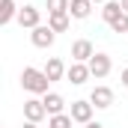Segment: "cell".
Segmentation results:
<instances>
[{"instance_id": "obj_20", "label": "cell", "mask_w": 128, "mask_h": 128, "mask_svg": "<svg viewBox=\"0 0 128 128\" xmlns=\"http://www.w3.org/2000/svg\"><path fill=\"white\" fill-rule=\"evenodd\" d=\"M84 128H104V125H101V122H86Z\"/></svg>"}, {"instance_id": "obj_7", "label": "cell", "mask_w": 128, "mask_h": 128, "mask_svg": "<svg viewBox=\"0 0 128 128\" xmlns=\"http://www.w3.org/2000/svg\"><path fill=\"white\" fill-rule=\"evenodd\" d=\"M18 24L21 27H27V30H36L39 24H42V12L36 9V6H21V12H18Z\"/></svg>"}, {"instance_id": "obj_18", "label": "cell", "mask_w": 128, "mask_h": 128, "mask_svg": "<svg viewBox=\"0 0 128 128\" xmlns=\"http://www.w3.org/2000/svg\"><path fill=\"white\" fill-rule=\"evenodd\" d=\"M110 30H113V33H128V12H122V15L110 24Z\"/></svg>"}, {"instance_id": "obj_15", "label": "cell", "mask_w": 128, "mask_h": 128, "mask_svg": "<svg viewBox=\"0 0 128 128\" xmlns=\"http://www.w3.org/2000/svg\"><path fill=\"white\" fill-rule=\"evenodd\" d=\"M119 15H122V3H119V0H107V3H104V9H101V18H104L107 24H113Z\"/></svg>"}, {"instance_id": "obj_5", "label": "cell", "mask_w": 128, "mask_h": 128, "mask_svg": "<svg viewBox=\"0 0 128 128\" xmlns=\"http://www.w3.org/2000/svg\"><path fill=\"white\" fill-rule=\"evenodd\" d=\"M54 39H57V33L51 30L48 24H39L36 30H30V42L36 45V48H51V45H54Z\"/></svg>"}, {"instance_id": "obj_9", "label": "cell", "mask_w": 128, "mask_h": 128, "mask_svg": "<svg viewBox=\"0 0 128 128\" xmlns=\"http://www.w3.org/2000/svg\"><path fill=\"white\" fill-rule=\"evenodd\" d=\"M90 101H92L96 110H107V107L113 104V90H110V86H96V90L90 92Z\"/></svg>"}, {"instance_id": "obj_17", "label": "cell", "mask_w": 128, "mask_h": 128, "mask_svg": "<svg viewBox=\"0 0 128 128\" xmlns=\"http://www.w3.org/2000/svg\"><path fill=\"white\" fill-rule=\"evenodd\" d=\"M45 6H48V15H57V12H68L72 0H45Z\"/></svg>"}, {"instance_id": "obj_13", "label": "cell", "mask_w": 128, "mask_h": 128, "mask_svg": "<svg viewBox=\"0 0 128 128\" xmlns=\"http://www.w3.org/2000/svg\"><path fill=\"white\" fill-rule=\"evenodd\" d=\"M92 0H72V6H68V15L72 18H78V21H84V18H90V12H92Z\"/></svg>"}, {"instance_id": "obj_16", "label": "cell", "mask_w": 128, "mask_h": 128, "mask_svg": "<svg viewBox=\"0 0 128 128\" xmlns=\"http://www.w3.org/2000/svg\"><path fill=\"white\" fill-rule=\"evenodd\" d=\"M74 119L72 113H57V116H48V128H72Z\"/></svg>"}, {"instance_id": "obj_6", "label": "cell", "mask_w": 128, "mask_h": 128, "mask_svg": "<svg viewBox=\"0 0 128 128\" xmlns=\"http://www.w3.org/2000/svg\"><path fill=\"white\" fill-rule=\"evenodd\" d=\"M90 78H92V72H90V66H86V63H72V66H68V72H66V80L74 84V86L86 84Z\"/></svg>"}, {"instance_id": "obj_19", "label": "cell", "mask_w": 128, "mask_h": 128, "mask_svg": "<svg viewBox=\"0 0 128 128\" xmlns=\"http://www.w3.org/2000/svg\"><path fill=\"white\" fill-rule=\"evenodd\" d=\"M119 78H122V86H128V66L122 68V74H119Z\"/></svg>"}, {"instance_id": "obj_2", "label": "cell", "mask_w": 128, "mask_h": 128, "mask_svg": "<svg viewBox=\"0 0 128 128\" xmlns=\"http://www.w3.org/2000/svg\"><path fill=\"white\" fill-rule=\"evenodd\" d=\"M86 66H90L92 78H98V80H101V78H107V74H110V68H113V60H110V54H101V51H96V57H92Z\"/></svg>"}, {"instance_id": "obj_12", "label": "cell", "mask_w": 128, "mask_h": 128, "mask_svg": "<svg viewBox=\"0 0 128 128\" xmlns=\"http://www.w3.org/2000/svg\"><path fill=\"white\" fill-rule=\"evenodd\" d=\"M18 6H15V0H0V24L6 27V24H12V21H18Z\"/></svg>"}, {"instance_id": "obj_14", "label": "cell", "mask_w": 128, "mask_h": 128, "mask_svg": "<svg viewBox=\"0 0 128 128\" xmlns=\"http://www.w3.org/2000/svg\"><path fill=\"white\" fill-rule=\"evenodd\" d=\"M48 27L54 33H66L72 27V15L68 12H57V15H48Z\"/></svg>"}, {"instance_id": "obj_4", "label": "cell", "mask_w": 128, "mask_h": 128, "mask_svg": "<svg viewBox=\"0 0 128 128\" xmlns=\"http://www.w3.org/2000/svg\"><path fill=\"white\" fill-rule=\"evenodd\" d=\"M92 57H96V48H92L90 39H78V42H72V60H74V63H90Z\"/></svg>"}, {"instance_id": "obj_22", "label": "cell", "mask_w": 128, "mask_h": 128, "mask_svg": "<svg viewBox=\"0 0 128 128\" xmlns=\"http://www.w3.org/2000/svg\"><path fill=\"white\" fill-rule=\"evenodd\" d=\"M24 128H39V125H36V122H24Z\"/></svg>"}, {"instance_id": "obj_23", "label": "cell", "mask_w": 128, "mask_h": 128, "mask_svg": "<svg viewBox=\"0 0 128 128\" xmlns=\"http://www.w3.org/2000/svg\"><path fill=\"white\" fill-rule=\"evenodd\" d=\"M92 3H101V6H104V3H107V0H92Z\"/></svg>"}, {"instance_id": "obj_11", "label": "cell", "mask_w": 128, "mask_h": 128, "mask_svg": "<svg viewBox=\"0 0 128 128\" xmlns=\"http://www.w3.org/2000/svg\"><path fill=\"white\" fill-rule=\"evenodd\" d=\"M45 101V110H48V116H57V113H63L66 110V98L60 92H48V96H42Z\"/></svg>"}, {"instance_id": "obj_8", "label": "cell", "mask_w": 128, "mask_h": 128, "mask_svg": "<svg viewBox=\"0 0 128 128\" xmlns=\"http://www.w3.org/2000/svg\"><path fill=\"white\" fill-rule=\"evenodd\" d=\"M92 101H72V119L74 122H80V125H86V122H92Z\"/></svg>"}, {"instance_id": "obj_1", "label": "cell", "mask_w": 128, "mask_h": 128, "mask_svg": "<svg viewBox=\"0 0 128 128\" xmlns=\"http://www.w3.org/2000/svg\"><path fill=\"white\" fill-rule=\"evenodd\" d=\"M21 86H24L30 96H48L51 80H48V74H45L42 68H33V66H27V68L21 72Z\"/></svg>"}, {"instance_id": "obj_3", "label": "cell", "mask_w": 128, "mask_h": 128, "mask_svg": "<svg viewBox=\"0 0 128 128\" xmlns=\"http://www.w3.org/2000/svg\"><path fill=\"white\" fill-rule=\"evenodd\" d=\"M45 116H48V110H45V101H42V98H27V101H24V119H27V122H36V125H39Z\"/></svg>"}, {"instance_id": "obj_21", "label": "cell", "mask_w": 128, "mask_h": 128, "mask_svg": "<svg viewBox=\"0 0 128 128\" xmlns=\"http://www.w3.org/2000/svg\"><path fill=\"white\" fill-rule=\"evenodd\" d=\"M119 3H122V12H128V0H119Z\"/></svg>"}, {"instance_id": "obj_10", "label": "cell", "mask_w": 128, "mask_h": 128, "mask_svg": "<svg viewBox=\"0 0 128 128\" xmlns=\"http://www.w3.org/2000/svg\"><path fill=\"white\" fill-rule=\"evenodd\" d=\"M42 72H45V74H48V80L54 84V80H63L68 68H66V63L60 60V57H48V63H45V68H42Z\"/></svg>"}]
</instances>
